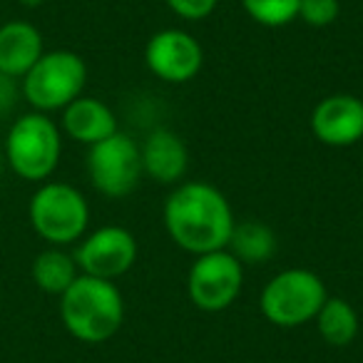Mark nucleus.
<instances>
[{"mask_svg": "<svg viewBox=\"0 0 363 363\" xmlns=\"http://www.w3.org/2000/svg\"><path fill=\"white\" fill-rule=\"evenodd\" d=\"M77 269L97 279H117L137 262V239L125 227H102L92 232L75 252Z\"/></svg>", "mask_w": 363, "mask_h": 363, "instance_id": "9d476101", "label": "nucleus"}, {"mask_svg": "<svg viewBox=\"0 0 363 363\" xmlns=\"http://www.w3.org/2000/svg\"><path fill=\"white\" fill-rule=\"evenodd\" d=\"M33 229L52 247H65L85 234L90 207L80 189L65 182H48L33 194L28 207Z\"/></svg>", "mask_w": 363, "mask_h": 363, "instance_id": "39448f33", "label": "nucleus"}, {"mask_svg": "<svg viewBox=\"0 0 363 363\" xmlns=\"http://www.w3.org/2000/svg\"><path fill=\"white\" fill-rule=\"evenodd\" d=\"M145 62L155 77L172 85L189 82L204 65V50L194 35L177 28H167L152 35L145 50Z\"/></svg>", "mask_w": 363, "mask_h": 363, "instance_id": "1a4fd4ad", "label": "nucleus"}, {"mask_svg": "<svg viewBox=\"0 0 363 363\" xmlns=\"http://www.w3.org/2000/svg\"><path fill=\"white\" fill-rule=\"evenodd\" d=\"M301 0H242V8L254 23L264 28H281L298 18Z\"/></svg>", "mask_w": 363, "mask_h": 363, "instance_id": "a211bd4d", "label": "nucleus"}, {"mask_svg": "<svg viewBox=\"0 0 363 363\" xmlns=\"http://www.w3.org/2000/svg\"><path fill=\"white\" fill-rule=\"evenodd\" d=\"M60 155V130L48 115L30 112L13 122L6 140V162L18 177L28 182L48 179L57 169Z\"/></svg>", "mask_w": 363, "mask_h": 363, "instance_id": "7ed1b4c3", "label": "nucleus"}, {"mask_svg": "<svg viewBox=\"0 0 363 363\" xmlns=\"http://www.w3.org/2000/svg\"><path fill=\"white\" fill-rule=\"evenodd\" d=\"M87 82V65L77 52L52 50L23 77V95L38 112L65 110L72 100L82 95Z\"/></svg>", "mask_w": 363, "mask_h": 363, "instance_id": "423d86ee", "label": "nucleus"}, {"mask_svg": "<svg viewBox=\"0 0 363 363\" xmlns=\"http://www.w3.org/2000/svg\"><path fill=\"white\" fill-rule=\"evenodd\" d=\"M341 3L338 0H301L298 3V18L311 28H326L338 21Z\"/></svg>", "mask_w": 363, "mask_h": 363, "instance_id": "6ab92c4d", "label": "nucleus"}, {"mask_svg": "<svg viewBox=\"0 0 363 363\" xmlns=\"http://www.w3.org/2000/svg\"><path fill=\"white\" fill-rule=\"evenodd\" d=\"M13 105V82L0 72V112H6Z\"/></svg>", "mask_w": 363, "mask_h": 363, "instance_id": "412c9836", "label": "nucleus"}, {"mask_svg": "<svg viewBox=\"0 0 363 363\" xmlns=\"http://www.w3.org/2000/svg\"><path fill=\"white\" fill-rule=\"evenodd\" d=\"M3 167H6V160H3V155H0V177H3Z\"/></svg>", "mask_w": 363, "mask_h": 363, "instance_id": "5701e85b", "label": "nucleus"}, {"mask_svg": "<svg viewBox=\"0 0 363 363\" xmlns=\"http://www.w3.org/2000/svg\"><path fill=\"white\" fill-rule=\"evenodd\" d=\"M43 57V35L26 21L0 26V72L11 80L26 77Z\"/></svg>", "mask_w": 363, "mask_h": 363, "instance_id": "ddd939ff", "label": "nucleus"}, {"mask_svg": "<svg viewBox=\"0 0 363 363\" xmlns=\"http://www.w3.org/2000/svg\"><path fill=\"white\" fill-rule=\"evenodd\" d=\"M80 277L77 274L75 257L65 254L62 249H45L33 262V281L45 294H62L70 289V284Z\"/></svg>", "mask_w": 363, "mask_h": 363, "instance_id": "dca6fc26", "label": "nucleus"}, {"mask_svg": "<svg viewBox=\"0 0 363 363\" xmlns=\"http://www.w3.org/2000/svg\"><path fill=\"white\" fill-rule=\"evenodd\" d=\"M234 224L229 199L207 182L177 184L164 202L167 234L194 257L227 249Z\"/></svg>", "mask_w": 363, "mask_h": 363, "instance_id": "f257e3e1", "label": "nucleus"}, {"mask_svg": "<svg viewBox=\"0 0 363 363\" xmlns=\"http://www.w3.org/2000/svg\"><path fill=\"white\" fill-rule=\"evenodd\" d=\"M21 3H23L26 8H40L43 3H45V0H21Z\"/></svg>", "mask_w": 363, "mask_h": 363, "instance_id": "4be33fe9", "label": "nucleus"}, {"mask_svg": "<svg viewBox=\"0 0 363 363\" xmlns=\"http://www.w3.org/2000/svg\"><path fill=\"white\" fill-rule=\"evenodd\" d=\"M60 318L72 338L102 343L122 328L125 298L110 279L80 274L60 296Z\"/></svg>", "mask_w": 363, "mask_h": 363, "instance_id": "f03ea898", "label": "nucleus"}, {"mask_svg": "<svg viewBox=\"0 0 363 363\" xmlns=\"http://www.w3.org/2000/svg\"><path fill=\"white\" fill-rule=\"evenodd\" d=\"M244 284V264L229 249L194 259L187 277V294L197 308L217 313L237 301Z\"/></svg>", "mask_w": 363, "mask_h": 363, "instance_id": "6e6552de", "label": "nucleus"}, {"mask_svg": "<svg viewBox=\"0 0 363 363\" xmlns=\"http://www.w3.org/2000/svg\"><path fill=\"white\" fill-rule=\"evenodd\" d=\"M328 298L326 284L308 269H286L264 286L259 306L267 321L279 328H298L313 321Z\"/></svg>", "mask_w": 363, "mask_h": 363, "instance_id": "20e7f679", "label": "nucleus"}, {"mask_svg": "<svg viewBox=\"0 0 363 363\" xmlns=\"http://www.w3.org/2000/svg\"><path fill=\"white\" fill-rule=\"evenodd\" d=\"M311 132L326 147H351L363 140V100L356 95L323 97L311 112Z\"/></svg>", "mask_w": 363, "mask_h": 363, "instance_id": "9b49d317", "label": "nucleus"}, {"mask_svg": "<svg viewBox=\"0 0 363 363\" xmlns=\"http://www.w3.org/2000/svg\"><path fill=\"white\" fill-rule=\"evenodd\" d=\"M87 174L92 187L105 197H127L137 189L142 174L140 145L132 137L115 132L107 140L90 147L87 155Z\"/></svg>", "mask_w": 363, "mask_h": 363, "instance_id": "0eeeda50", "label": "nucleus"}, {"mask_svg": "<svg viewBox=\"0 0 363 363\" xmlns=\"http://www.w3.org/2000/svg\"><path fill=\"white\" fill-rule=\"evenodd\" d=\"M313 321H316L318 336L328 346H348L358 336V313L346 298L328 296Z\"/></svg>", "mask_w": 363, "mask_h": 363, "instance_id": "2eb2a0df", "label": "nucleus"}, {"mask_svg": "<svg viewBox=\"0 0 363 363\" xmlns=\"http://www.w3.org/2000/svg\"><path fill=\"white\" fill-rule=\"evenodd\" d=\"M62 127L75 142L92 147L115 135L117 117L102 100L80 95L62 110Z\"/></svg>", "mask_w": 363, "mask_h": 363, "instance_id": "4468645a", "label": "nucleus"}, {"mask_svg": "<svg viewBox=\"0 0 363 363\" xmlns=\"http://www.w3.org/2000/svg\"><path fill=\"white\" fill-rule=\"evenodd\" d=\"M227 247L242 264H262L277 252V237L267 224L252 219L234 224Z\"/></svg>", "mask_w": 363, "mask_h": 363, "instance_id": "f3484780", "label": "nucleus"}, {"mask_svg": "<svg viewBox=\"0 0 363 363\" xmlns=\"http://www.w3.org/2000/svg\"><path fill=\"white\" fill-rule=\"evenodd\" d=\"M164 3L174 16L184 18V21H204L214 13L219 0H164Z\"/></svg>", "mask_w": 363, "mask_h": 363, "instance_id": "aec40b11", "label": "nucleus"}, {"mask_svg": "<svg viewBox=\"0 0 363 363\" xmlns=\"http://www.w3.org/2000/svg\"><path fill=\"white\" fill-rule=\"evenodd\" d=\"M142 169L157 184H177L187 174L189 152L187 145L177 132L172 130H155L140 147Z\"/></svg>", "mask_w": 363, "mask_h": 363, "instance_id": "f8f14e48", "label": "nucleus"}]
</instances>
